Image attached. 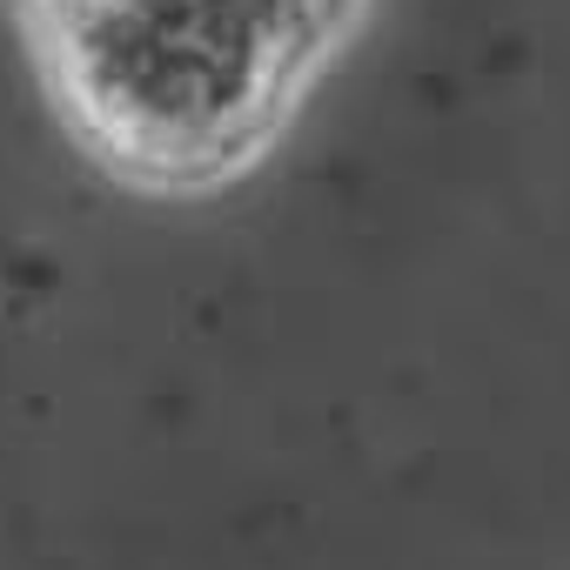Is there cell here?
I'll use <instances>...</instances> for the list:
<instances>
[{"mask_svg":"<svg viewBox=\"0 0 570 570\" xmlns=\"http://www.w3.org/2000/svg\"><path fill=\"white\" fill-rule=\"evenodd\" d=\"M55 115L135 188L255 168L350 48L370 0H14Z\"/></svg>","mask_w":570,"mask_h":570,"instance_id":"1","label":"cell"}]
</instances>
